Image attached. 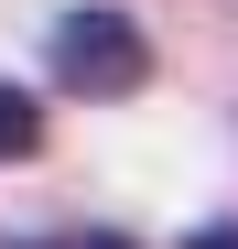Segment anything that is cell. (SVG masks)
<instances>
[{"instance_id": "7a4b0ae2", "label": "cell", "mask_w": 238, "mask_h": 249, "mask_svg": "<svg viewBox=\"0 0 238 249\" xmlns=\"http://www.w3.org/2000/svg\"><path fill=\"white\" fill-rule=\"evenodd\" d=\"M22 152H44V98L0 87V162H22Z\"/></svg>"}, {"instance_id": "6da1fadb", "label": "cell", "mask_w": 238, "mask_h": 249, "mask_svg": "<svg viewBox=\"0 0 238 249\" xmlns=\"http://www.w3.org/2000/svg\"><path fill=\"white\" fill-rule=\"evenodd\" d=\"M141 76H152V44H141L130 11H65L54 22V87H76V98H130Z\"/></svg>"}, {"instance_id": "3957f363", "label": "cell", "mask_w": 238, "mask_h": 249, "mask_svg": "<svg viewBox=\"0 0 238 249\" xmlns=\"http://www.w3.org/2000/svg\"><path fill=\"white\" fill-rule=\"evenodd\" d=\"M44 249H130V238H44Z\"/></svg>"}]
</instances>
